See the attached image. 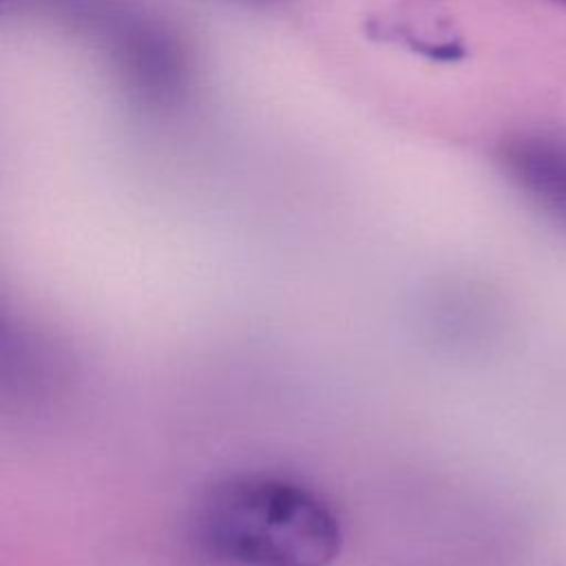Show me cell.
Masks as SVG:
<instances>
[{
	"label": "cell",
	"instance_id": "obj_1",
	"mask_svg": "<svg viewBox=\"0 0 566 566\" xmlns=\"http://www.w3.org/2000/svg\"><path fill=\"white\" fill-rule=\"evenodd\" d=\"M195 531L208 553L232 566H329L343 544L332 504L274 473L217 482L197 506Z\"/></svg>",
	"mask_w": 566,
	"mask_h": 566
},
{
	"label": "cell",
	"instance_id": "obj_2",
	"mask_svg": "<svg viewBox=\"0 0 566 566\" xmlns=\"http://www.w3.org/2000/svg\"><path fill=\"white\" fill-rule=\"evenodd\" d=\"M495 161L544 219L566 230V137L535 130L511 135L497 146Z\"/></svg>",
	"mask_w": 566,
	"mask_h": 566
},
{
	"label": "cell",
	"instance_id": "obj_3",
	"mask_svg": "<svg viewBox=\"0 0 566 566\" xmlns=\"http://www.w3.org/2000/svg\"><path fill=\"white\" fill-rule=\"evenodd\" d=\"M245 2H272V0H245Z\"/></svg>",
	"mask_w": 566,
	"mask_h": 566
},
{
	"label": "cell",
	"instance_id": "obj_4",
	"mask_svg": "<svg viewBox=\"0 0 566 566\" xmlns=\"http://www.w3.org/2000/svg\"><path fill=\"white\" fill-rule=\"evenodd\" d=\"M553 2H559V4H564V7H566V0H553Z\"/></svg>",
	"mask_w": 566,
	"mask_h": 566
}]
</instances>
